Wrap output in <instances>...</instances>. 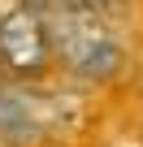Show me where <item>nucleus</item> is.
<instances>
[{
	"label": "nucleus",
	"mask_w": 143,
	"mask_h": 147,
	"mask_svg": "<svg viewBox=\"0 0 143 147\" xmlns=\"http://www.w3.org/2000/svg\"><path fill=\"white\" fill-rule=\"evenodd\" d=\"M0 61H5L13 74L22 78H35L43 74V65L52 61L48 52V30H43V18L35 9H13L0 18Z\"/></svg>",
	"instance_id": "f03ea898"
},
{
	"label": "nucleus",
	"mask_w": 143,
	"mask_h": 147,
	"mask_svg": "<svg viewBox=\"0 0 143 147\" xmlns=\"http://www.w3.org/2000/svg\"><path fill=\"white\" fill-rule=\"evenodd\" d=\"M39 130H43V117L30 91H0V134L22 143V138H35Z\"/></svg>",
	"instance_id": "7ed1b4c3"
},
{
	"label": "nucleus",
	"mask_w": 143,
	"mask_h": 147,
	"mask_svg": "<svg viewBox=\"0 0 143 147\" xmlns=\"http://www.w3.org/2000/svg\"><path fill=\"white\" fill-rule=\"evenodd\" d=\"M48 30V52L87 82H104L121 65V48L96 9H48L39 13Z\"/></svg>",
	"instance_id": "f257e3e1"
}]
</instances>
